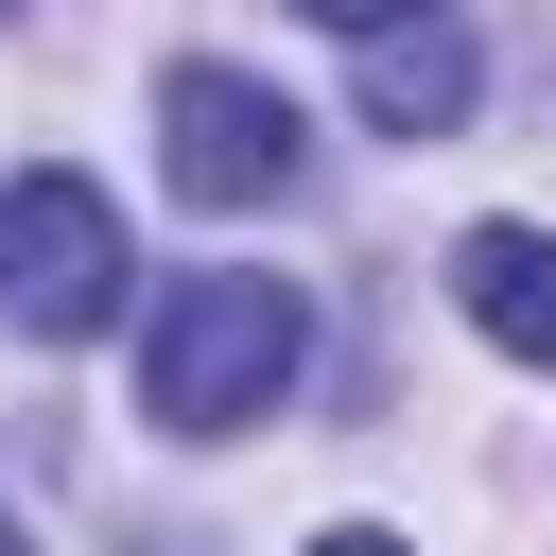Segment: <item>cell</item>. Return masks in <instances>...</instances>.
Wrapping results in <instances>:
<instances>
[{"label": "cell", "instance_id": "2", "mask_svg": "<svg viewBox=\"0 0 556 556\" xmlns=\"http://www.w3.org/2000/svg\"><path fill=\"white\" fill-rule=\"evenodd\" d=\"M0 313H17L35 348H87V330L122 313V208H104L87 174H17V191H0Z\"/></svg>", "mask_w": 556, "mask_h": 556}, {"label": "cell", "instance_id": "8", "mask_svg": "<svg viewBox=\"0 0 556 556\" xmlns=\"http://www.w3.org/2000/svg\"><path fill=\"white\" fill-rule=\"evenodd\" d=\"M0 556H35V539H17V521H0Z\"/></svg>", "mask_w": 556, "mask_h": 556}, {"label": "cell", "instance_id": "3", "mask_svg": "<svg viewBox=\"0 0 556 556\" xmlns=\"http://www.w3.org/2000/svg\"><path fill=\"white\" fill-rule=\"evenodd\" d=\"M295 139H313V122H295L261 70H208V52H191V70L156 87V174H174L191 208H278V191H295Z\"/></svg>", "mask_w": 556, "mask_h": 556}, {"label": "cell", "instance_id": "6", "mask_svg": "<svg viewBox=\"0 0 556 556\" xmlns=\"http://www.w3.org/2000/svg\"><path fill=\"white\" fill-rule=\"evenodd\" d=\"M295 17H330V35H400V17H434V0H295Z\"/></svg>", "mask_w": 556, "mask_h": 556}, {"label": "cell", "instance_id": "7", "mask_svg": "<svg viewBox=\"0 0 556 556\" xmlns=\"http://www.w3.org/2000/svg\"><path fill=\"white\" fill-rule=\"evenodd\" d=\"M313 556H417V539H382V521H330V539H313Z\"/></svg>", "mask_w": 556, "mask_h": 556}, {"label": "cell", "instance_id": "1", "mask_svg": "<svg viewBox=\"0 0 556 556\" xmlns=\"http://www.w3.org/2000/svg\"><path fill=\"white\" fill-rule=\"evenodd\" d=\"M295 348H313L295 278L208 261V278H174V295L139 313V417H156V434H243V417H278Z\"/></svg>", "mask_w": 556, "mask_h": 556}, {"label": "cell", "instance_id": "4", "mask_svg": "<svg viewBox=\"0 0 556 556\" xmlns=\"http://www.w3.org/2000/svg\"><path fill=\"white\" fill-rule=\"evenodd\" d=\"M469 87H486V52H469V17L434 0V17H400V35H365V122L382 139H452L469 122Z\"/></svg>", "mask_w": 556, "mask_h": 556}, {"label": "cell", "instance_id": "5", "mask_svg": "<svg viewBox=\"0 0 556 556\" xmlns=\"http://www.w3.org/2000/svg\"><path fill=\"white\" fill-rule=\"evenodd\" d=\"M452 313L504 365H556V226H469L452 243Z\"/></svg>", "mask_w": 556, "mask_h": 556}]
</instances>
